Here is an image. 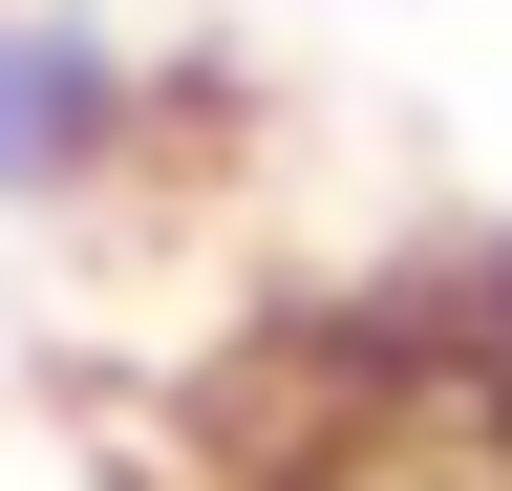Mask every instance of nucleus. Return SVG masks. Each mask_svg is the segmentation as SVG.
<instances>
[{
	"instance_id": "1",
	"label": "nucleus",
	"mask_w": 512,
	"mask_h": 491,
	"mask_svg": "<svg viewBox=\"0 0 512 491\" xmlns=\"http://www.w3.org/2000/svg\"><path fill=\"white\" fill-rule=\"evenodd\" d=\"M150 150V43L86 0H0V214H86Z\"/></svg>"
}]
</instances>
